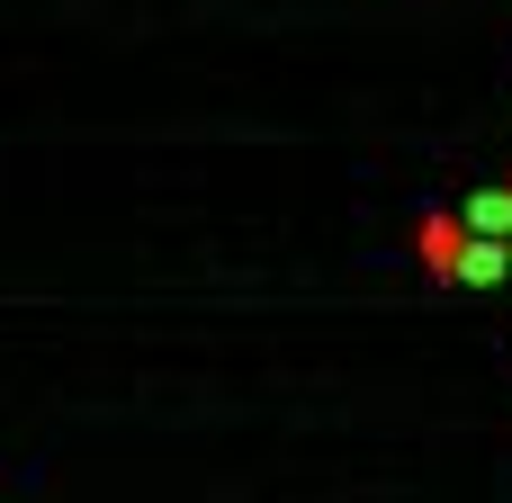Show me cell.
Here are the masks:
<instances>
[{
    "label": "cell",
    "instance_id": "cell-1",
    "mask_svg": "<svg viewBox=\"0 0 512 503\" xmlns=\"http://www.w3.org/2000/svg\"><path fill=\"white\" fill-rule=\"evenodd\" d=\"M450 270H459L468 288H495V279H504V270H512V252H504V243H468V252H459Z\"/></svg>",
    "mask_w": 512,
    "mask_h": 503
}]
</instances>
